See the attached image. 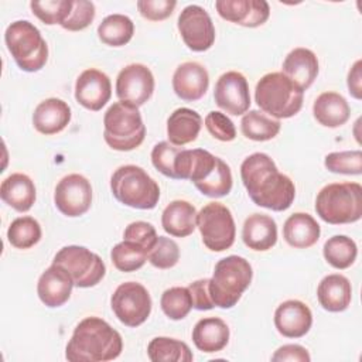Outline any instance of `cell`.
<instances>
[{
    "label": "cell",
    "instance_id": "1",
    "mask_svg": "<svg viewBox=\"0 0 362 362\" xmlns=\"http://www.w3.org/2000/svg\"><path fill=\"white\" fill-rule=\"evenodd\" d=\"M240 178L250 199L262 208L286 211L296 198V187L290 177L281 174L266 153H253L240 164Z\"/></svg>",
    "mask_w": 362,
    "mask_h": 362
},
{
    "label": "cell",
    "instance_id": "2",
    "mask_svg": "<svg viewBox=\"0 0 362 362\" xmlns=\"http://www.w3.org/2000/svg\"><path fill=\"white\" fill-rule=\"evenodd\" d=\"M123 349L122 335L99 317H86L75 327L65 348L69 362H106Z\"/></svg>",
    "mask_w": 362,
    "mask_h": 362
},
{
    "label": "cell",
    "instance_id": "3",
    "mask_svg": "<svg viewBox=\"0 0 362 362\" xmlns=\"http://www.w3.org/2000/svg\"><path fill=\"white\" fill-rule=\"evenodd\" d=\"M177 180H189L206 197L221 198L232 189L230 167L208 150L181 148L175 163Z\"/></svg>",
    "mask_w": 362,
    "mask_h": 362
},
{
    "label": "cell",
    "instance_id": "4",
    "mask_svg": "<svg viewBox=\"0 0 362 362\" xmlns=\"http://www.w3.org/2000/svg\"><path fill=\"white\" fill-rule=\"evenodd\" d=\"M255 100L260 110L274 119H288L303 107L304 92L281 72L263 75L255 88Z\"/></svg>",
    "mask_w": 362,
    "mask_h": 362
},
{
    "label": "cell",
    "instance_id": "5",
    "mask_svg": "<svg viewBox=\"0 0 362 362\" xmlns=\"http://www.w3.org/2000/svg\"><path fill=\"white\" fill-rule=\"evenodd\" d=\"M253 270L250 263L236 255L221 259L209 279V296L215 307L232 308L250 286Z\"/></svg>",
    "mask_w": 362,
    "mask_h": 362
},
{
    "label": "cell",
    "instance_id": "6",
    "mask_svg": "<svg viewBox=\"0 0 362 362\" xmlns=\"http://www.w3.org/2000/svg\"><path fill=\"white\" fill-rule=\"evenodd\" d=\"M315 212L327 223L358 222L362 216V187L358 182H332L315 198Z\"/></svg>",
    "mask_w": 362,
    "mask_h": 362
},
{
    "label": "cell",
    "instance_id": "7",
    "mask_svg": "<svg viewBox=\"0 0 362 362\" xmlns=\"http://www.w3.org/2000/svg\"><path fill=\"white\" fill-rule=\"evenodd\" d=\"M146 137V126L139 107L126 103H112L103 116V139L106 144L117 151L137 148Z\"/></svg>",
    "mask_w": 362,
    "mask_h": 362
},
{
    "label": "cell",
    "instance_id": "8",
    "mask_svg": "<svg viewBox=\"0 0 362 362\" xmlns=\"http://www.w3.org/2000/svg\"><path fill=\"white\" fill-rule=\"evenodd\" d=\"M113 197L134 209H153L160 199L158 184L139 165L126 164L115 170L110 177Z\"/></svg>",
    "mask_w": 362,
    "mask_h": 362
},
{
    "label": "cell",
    "instance_id": "9",
    "mask_svg": "<svg viewBox=\"0 0 362 362\" xmlns=\"http://www.w3.org/2000/svg\"><path fill=\"white\" fill-rule=\"evenodd\" d=\"M4 41L17 66L24 72H37L48 61V45L28 20L13 21L6 28Z\"/></svg>",
    "mask_w": 362,
    "mask_h": 362
},
{
    "label": "cell",
    "instance_id": "10",
    "mask_svg": "<svg viewBox=\"0 0 362 362\" xmlns=\"http://www.w3.org/2000/svg\"><path fill=\"white\" fill-rule=\"evenodd\" d=\"M197 226L204 245L212 252L229 249L236 236L230 209L221 202H209L197 214Z\"/></svg>",
    "mask_w": 362,
    "mask_h": 362
},
{
    "label": "cell",
    "instance_id": "11",
    "mask_svg": "<svg viewBox=\"0 0 362 362\" xmlns=\"http://www.w3.org/2000/svg\"><path fill=\"white\" fill-rule=\"evenodd\" d=\"M52 263L66 269L78 288L93 287L100 283L106 274V266L100 256L85 246H64L57 252Z\"/></svg>",
    "mask_w": 362,
    "mask_h": 362
},
{
    "label": "cell",
    "instance_id": "12",
    "mask_svg": "<svg viewBox=\"0 0 362 362\" xmlns=\"http://www.w3.org/2000/svg\"><path fill=\"white\" fill-rule=\"evenodd\" d=\"M151 297L148 290L136 281H126L117 286L110 297V307L117 320L126 327L141 325L151 313Z\"/></svg>",
    "mask_w": 362,
    "mask_h": 362
},
{
    "label": "cell",
    "instance_id": "13",
    "mask_svg": "<svg viewBox=\"0 0 362 362\" xmlns=\"http://www.w3.org/2000/svg\"><path fill=\"white\" fill-rule=\"evenodd\" d=\"M177 27L184 44L194 52H204L215 42V27L208 11L198 6L189 4L178 16Z\"/></svg>",
    "mask_w": 362,
    "mask_h": 362
},
{
    "label": "cell",
    "instance_id": "14",
    "mask_svg": "<svg viewBox=\"0 0 362 362\" xmlns=\"http://www.w3.org/2000/svg\"><path fill=\"white\" fill-rule=\"evenodd\" d=\"M54 202L58 211L69 218L86 214L92 205V185L81 174H68L59 180L54 191Z\"/></svg>",
    "mask_w": 362,
    "mask_h": 362
},
{
    "label": "cell",
    "instance_id": "15",
    "mask_svg": "<svg viewBox=\"0 0 362 362\" xmlns=\"http://www.w3.org/2000/svg\"><path fill=\"white\" fill-rule=\"evenodd\" d=\"M154 92V76L148 66L130 64L120 69L116 78V96L119 100L136 107L144 105Z\"/></svg>",
    "mask_w": 362,
    "mask_h": 362
},
{
    "label": "cell",
    "instance_id": "16",
    "mask_svg": "<svg viewBox=\"0 0 362 362\" xmlns=\"http://www.w3.org/2000/svg\"><path fill=\"white\" fill-rule=\"evenodd\" d=\"M215 103L232 116L245 115L250 107L249 83L243 74L228 71L222 74L214 89Z\"/></svg>",
    "mask_w": 362,
    "mask_h": 362
},
{
    "label": "cell",
    "instance_id": "17",
    "mask_svg": "<svg viewBox=\"0 0 362 362\" xmlns=\"http://www.w3.org/2000/svg\"><path fill=\"white\" fill-rule=\"evenodd\" d=\"M112 96V83L109 76L96 69L89 68L81 72L75 82V99L88 110H100Z\"/></svg>",
    "mask_w": 362,
    "mask_h": 362
},
{
    "label": "cell",
    "instance_id": "18",
    "mask_svg": "<svg viewBox=\"0 0 362 362\" xmlns=\"http://www.w3.org/2000/svg\"><path fill=\"white\" fill-rule=\"evenodd\" d=\"M215 8L223 20L249 28L264 24L270 16L266 0H216Z\"/></svg>",
    "mask_w": 362,
    "mask_h": 362
},
{
    "label": "cell",
    "instance_id": "19",
    "mask_svg": "<svg viewBox=\"0 0 362 362\" xmlns=\"http://www.w3.org/2000/svg\"><path fill=\"white\" fill-rule=\"evenodd\" d=\"M74 286V280L68 270L52 263L40 276L37 283V294L44 305L57 308L69 300Z\"/></svg>",
    "mask_w": 362,
    "mask_h": 362
},
{
    "label": "cell",
    "instance_id": "20",
    "mask_svg": "<svg viewBox=\"0 0 362 362\" xmlns=\"http://www.w3.org/2000/svg\"><path fill=\"white\" fill-rule=\"evenodd\" d=\"M209 75L204 65L195 61L180 64L173 75V89L185 102L199 100L208 90Z\"/></svg>",
    "mask_w": 362,
    "mask_h": 362
},
{
    "label": "cell",
    "instance_id": "21",
    "mask_svg": "<svg viewBox=\"0 0 362 362\" xmlns=\"http://www.w3.org/2000/svg\"><path fill=\"white\" fill-rule=\"evenodd\" d=\"M313 325L310 307L300 300L283 301L274 311V327L286 338H301Z\"/></svg>",
    "mask_w": 362,
    "mask_h": 362
},
{
    "label": "cell",
    "instance_id": "22",
    "mask_svg": "<svg viewBox=\"0 0 362 362\" xmlns=\"http://www.w3.org/2000/svg\"><path fill=\"white\" fill-rule=\"evenodd\" d=\"M320 71L317 55L304 47L291 49L283 61L281 74H284L303 92L315 81Z\"/></svg>",
    "mask_w": 362,
    "mask_h": 362
},
{
    "label": "cell",
    "instance_id": "23",
    "mask_svg": "<svg viewBox=\"0 0 362 362\" xmlns=\"http://www.w3.org/2000/svg\"><path fill=\"white\" fill-rule=\"evenodd\" d=\"M71 122L69 105L58 98L44 99L37 105L33 113L34 129L45 136L62 132Z\"/></svg>",
    "mask_w": 362,
    "mask_h": 362
},
{
    "label": "cell",
    "instance_id": "24",
    "mask_svg": "<svg viewBox=\"0 0 362 362\" xmlns=\"http://www.w3.org/2000/svg\"><path fill=\"white\" fill-rule=\"evenodd\" d=\"M243 243L256 252H266L277 242L276 221L264 214H252L245 219L242 228Z\"/></svg>",
    "mask_w": 362,
    "mask_h": 362
},
{
    "label": "cell",
    "instance_id": "25",
    "mask_svg": "<svg viewBox=\"0 0 362 362\" xmlns=\"http://www.w3.org/2000/svg\"><path fill=\"white\" fill-rule=\"evenodd\" d=\"M317 298L320 305L329 313L345 311L352 300V287L349 280L339 273L325 276L318 283Z\"/></svg>",
    "mask_w": 362,
    "mask_h": 362
},
{
    "label": "cell",
    "instance_id": "26",
    "mask_svg": "<svg viewBox=\"0 0 362 362\" xmlns=\"http://www.w3.org/2000/svg\"><path fill=\"white\" fill-rule=\"evenodd\" d=\"M192 342L205 354L219 352L229 342V327L219 317L201 318L194 325Z\"/></svg>",
    "mask_w": 362,
    "mask_h": 362
},
{
    "label": "cell",
    "instance_id": "27",
    "mask_svg": "<svg viewBox=\"0 0 362 362\" xmlns=\"http://www.w3.org/2000/svg\"><path fill=\"white\" fill-rule=\"evenodd\" d=\"M35 185L33 180L23 173H13L3 180L0 185L1 199L17 212H27L35 202Z\"/></svg>",
    "mask_w": 362,
    "mask_h": 362
},
{
    "label": "cell",
    "instance_id": "28",
    "mask_svg": "<svg viewBox=\"0 0 362 362\" xmlns=\"http://www.w3.org/2000/svg\"><path fill=\"white\" fill-rule=\"evenodd\" d=\"M202 126V117L189 107L175 109L167 119V137L174 146L182 147L197 140Z\"/></svg>",
    "mask_w": 362,
    "mask_h": 362
},
{
    "label": "cell",
    "instance_id": "29",
    "mask_svg": "<svg viewBox=\"0 0 362 362\" xmlns=\"http://www.w3.org/2000/svg\"><path fill=\"white\" fill-rule=\"evenodd\" d=\"M321 235L318 222L305 212L290 215L283 225L284 240L296 249H307L314 246Z\"/></svg>",
    "mask_w": 362,
    "mask_h": 362
},
{
    "label": "cell",
    "instance_id": "30",
    "mask_svg": "<svg viewBox=\"0 0 362 362\" xmlns=\"http://www.w3.org/2000/svg\"><path fill=\"white\" fill-rule=\"evenodd\" d=\"M161 226L171 236H189L197 228L195 206L184 199L171 201L161 214Z\"/></svg>",
    "mask_w": 362,
    "mask_h": 362
},
{
    "label": "cell",
    "instance_id": "31",
    "mask_svg": "<svg viewBox=\"0 0 362 362\" xmlns=\"http://www.w3.org/2000/svg\"><path fill=\"white\" fill-rule=\"evenodd\" d=\"M314 119L324 127H339L351 116V107L346 99L337 92H322L313 105Z\"/></svg>",
    "mask_w": 362,
    "mask_h": 362
},
{
    "label": "cell",
    "instance_id": "32",
    "mask_svg": "<svg viewBox=\"0 0 362 362\" xmlns=\"http://www.w3.org/2000/svg\"><path fill=\"white\" fill-rule=\"evenodd\" d=\"M147 355L153 362H191L194 359L185 342L168 337L153 338L147 345Z\"/></svg>",
    "mask_w": 362,
    "mask_h": 362
},
{
    "label": "cell",
    "instance_id": "33",
    "mask_svg": "<svg viewBox=\"0 0 362 362\" xmlns=\"http://www.w3.org/2000/svg\"><path fill=\"white\" fill-rule=\"evenodd\" d=\"M134 34V24L130 17L124 14H110L98 25L99 40L109 47L126 45Z\"/></svg>",
    "mask_w": 362,
    "mask_h": 362
},
{
    "label": "cell",
    "instance_id": "34",
    "mask_svg": "<svg viewBox=\"0 0 362 362\" xmlns=\"http://www.w3.org/2000/svg\"><path fill=\"white\" fill-rule=\"evenodd\" d=\"M280 127V120L272 119L260 110H249L240 120L243 136L253 141H267L274 139L279 134Z\"/></svg>",
    "mask_w": 362,
    "mask_h": 362
},
{
    "label": "cell",
    "instance_id": "35",
    "mask_svg": "<svg viewBox=\"0 0 362 362\" xmlns=\"http://www.w3.org/2000/svg\"><path fill=\"white\" fill-rule=\"evenodd\" d=\"M322 255L329 266L338 270H344L351 267L356 260L358 246L354 239L345 235H335L325 240Z\"/></svg>",
    "mask_w": 362,
    "mask_h": 362
},
{
    "label": "cell",
    "instance_id": "36",
    "mask_svg": "<svg viewBox=\"0 0 362 362\" xmlns=\"http://www.w3.org/2000/svg\"><path fill=\"white\" fill-rule=\"evenodd\" d=\"M41 236V225L33 216L16 218L7 229V239L16 249H30L40 242Z\"/></svg>",
    "mask_w": 362,
    "mask_h": 362
},
{
    "label": "cell",
    "instance_id": "37",
    "mask_svg": "<svg viewBox=\"0 0 362 362\" xmlns=\"http://www.w3.org/2000/svg\"><path fill=\"white\" fill-rule=\"evenodd\" d=\"M147 256L148 252L143 246L124 239L123 242L115 245L110 250V259L113 266L123 273L136 272L143 267Z\"/></svg>",
    "mask_w": 362,
    "mask_h": 362
},
{
    "label": "cell",
    "instance_id": "38",
    "mask_svg": "<svg viewBox=\"0 0 362 362\" xmlns=\"http://www.w3.org/2000/svg\"><path fill=\"white\" fill-rule=\"evenodd\" d=\"M160 305L163 313L174 321L185 318L192 308V298L188 287H170L161 294Z\"/></svg>",
    "mask_w": 362,
    "mask_h": 362
},
{
    "label": "cell",
    "instance_id": "39",
    "mask_svg": "<svg viewBox=\"0 0 362 362\" xmlns=\"http://www.w3.org/2000/svg\"><path fill=\"white\" fill-rule=\"evenodd\" d=\"M74 0H45V1H31L30 7L33 14L40 18L44 24H62L71 10Z\"/></svg>",
    "mask_w": 362,
    "mask_h": 362
},
{
    "label": "cell",
    "instance_id": "40",
    "mask_svg": "<svg viewBox=\"0 0 362 362\" xmlns=\"http://www.w3.org/2000/svg\"><path fill=\"white\" fill-rule=\"evenodd\" d=\"M324 165L335 174L359 175L362 174V153L361 150L334 151L325 156Z\"/></svg>",
    "mask_w": 362,
    "mask_h": 362
},
{
    "label": "cell",
    "instance_id": "41",
    "mask_svg": "<svg viewBox=\"0 0 362 362\" xmlns=\"http://www.w3.org/2000/svg\"><path fill=\"white\" fill-rule=\"evenodd\" d=\"M147 260L157 269H171L180 260V247L175 240L167 236H158L148 252Z\"/></svg>",
    "mask_w": 362,
    "mask_h": 362
},
{
    "label": "cell",
    "instance_id": "42",
    "mask_svg": "<svg viewBox=\"0 0 362 362\" xmlns=\"http://www.w3.org/2000/svg\"><path fill=\"white\" fill-rule=\"evenodd\" d=\"M181 151V147L171 144L170 141H160L151 150V163L156 170L163 175L175 180V161Z\"/></svg>",
    "mask_w": 362,
    "mask_h": 362
},
{
    "label": "cell",
    "instance_id": "43",
    "mask_svg": "<svg viewBox=\"0 0 362 362\" xmlns=\"http://www.w3.org/2000/svg\"><path fill=\"white\" fill-rule=\"evenodd\" d=\"M95 4L88 0H74L72 10L68 18L61 24L64 30L81 31L89 27L95 18Z\"/></svg>",
    "mask_w": 362,
    "mask_h": 362
},
{
    "label": "cell",
    "instance_id": "44",
    "mask_svg": "<svg viewBox=\"0 0 362 362\" xmlns=\"http://www.w3.org/2000/svg\"><path fill=\"white\" fill-rule=\"evenodd\" d=\"M205 127L209 134L219 141H232L236 137L233 122L222 112L212 110L205 116Z\"/></svg>",
    "mask_w": 362,
    "mask_h": 362
},
{
    "label": "cell",
    "instance_id": "45",
    "mask_svg": "<svg viewBox=\"0 0 362 362\" xmlns=\"http://www.w3.org/2000/svg\"><path fill=\"white\" fill-rule=\"evenodd\" d=\"M157 238H158V235L156 232V228L151 223L144 222V221H136V222L129 223L123 232L124 240L134 242V243L143 246L147 252H150V249L156 243Z\"/></svg>",
    "mask_w": 362,
    "mask_h": 362
},
{
    "label": "cell",
    "instance_id": "46",
    "mask_svg": "<svg viewBox=\"0 0 362 362\" xmlns=\"http://www.w3.org/2000/svg\"><path fill=\"white\" fill-rule=\"evenodd\" d=\"M175 6H177V1L174 0H139L137 1L139 13L150 21H161L168 18L173 14Z\"/></svg>",
    "mask_w": 362,
    "mask_h": 362
},
{
    "label": "cell",
    "instance_id": "47",
    "mask_svg": "<svg viewBox=\"0 0 362 362\" xmlns=\"http://www.w3.org/2000/svg\"><path fill=\"white\" fill-rule=\"evenodd\" d=\"M188 290L192 298V308L206 311L215 307L209 296V279H199L189 283Z\"/></svg>",
    "mask_w": 362,
    "mask_h": 362
},
{
    "label": "cell",
    "instance_id": "48",
    "mask_svg": "<svg viewBox=\"0 0 362 362\" xmlns=\"http://www.w3.org/2000/svg\"><path fill=\"white\" fill-rule=\"evenodd\" d=\"M311 356L308 354V351L297 344H287L280 346L273 355H272V361L273 362H284V361H290V362H310Z\"/></svg>",
    "mask_w": 362,
    "mask_h": 362
},
{
    "label": "cell",
    "instance_id": "49",
    "mask_svg": "<svg viewBox=\"0 0 362 362\" xmlns=\"http://www.w3.org/2000/svg\"><path fill=\"white\" fill-rule=\"evenodd\" d=\"M361 59L355 61V64L352 65V68L348 72V78H346V85H348V90L349 93L355 98V99H362V76H361Z\"/></svg>",
    "mask_w": 362,
    "mask_h": 362
}]
</instances>
